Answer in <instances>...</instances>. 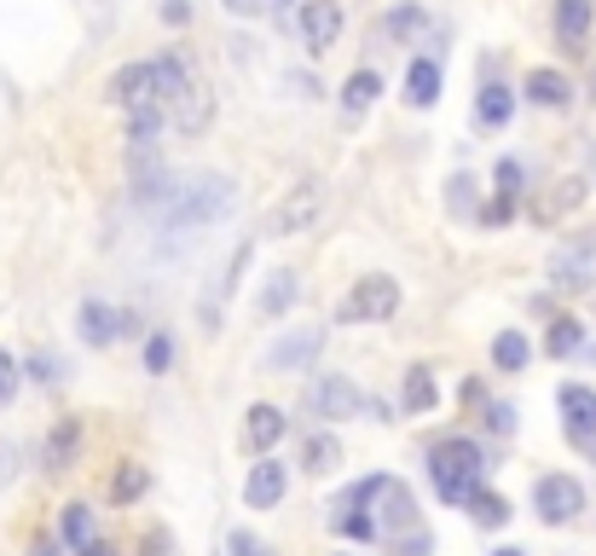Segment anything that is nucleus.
<instances>
[{
  "instance_id": "nucleus-16",
  "label": "nucleus",
  "mask_w": 596,
  "mask_h": 556,
  "mask_svg": "<svg viewBox=\"0 0 596 556\" xmlns=\"http://www.w3.org/2000/svg\"><path fill=\"white\" fill-rule=\"evenodd\" d=\"M590 267H596V238H585L579 249H562L551 272H556L562 290H585V285H590Z\"/></svg>"
},
{
  "instance_id": "nucleus-33",
  "label": "nucleus",
  "mask_w": 596,
  "mask_h": 556,
  "mask_svg": "<svg viewBox=\"0 0 596 556\" xmlns=\"http://www.w3.org/2000/svg\"><path fill=\"white\" fill-rule=\"evenodd\" d=\"M470 516H475V527H504L510 522V504L499 493H475L470 498Z\"/></svg>"
},
{
  "instance_id": "nucleus-17",
  "label": "nucleus",
  "mask_w": 596,
  "mask_h": 556,
  "mask_svg": "<svg viewBox=\"0 0 596 556\" xmlns=\"http://www.w3.org/2000/svg\"><path fill=\"white\" fill-rule=\"evenodd\" d=\"M590 35V0H556V41L574 53Z\"/></svg>"
},
{
  "instance_id": "nucleus-13",
  "label": "nucleus",
  "mask_w": 596,
  "mask_h": 556,
  "mask_svg": "<svg viewBox=\"0 0 596 556\" xmlns=\"http://www.w3.org/2000/svg\"><path fill=\"white\" fill-rule=\"evenodd\" d=\"M562 418H567V435H574V441H590L596 435V389L567 383L562 389Z\"/></svg>"
},
{
  "instance_id": "nucleus-46",
  "label": "nucleus",
  "mask_w": 596,
  "mask_h": 556,
  "mask_svg": "<svg viewBox=\"0 0 596 556\" xmlns=\"http://www.w3.org/2000/svg\"><path fill=\"white\" fill-rule=\"evenodd\" d=\"M82 556H116V550H111V545H88Z\"/></svg>"
},
{
  "instance_id": "nucleus-35",
  "label": "nucleus",
  "mask_w": 596,
  "mask_h": 556,
  "mask_svg": "<svg viewBox=\"0 0 596 556\" xmlns=\"http://www.w3.org/2000/svg\"><path fill=\"white\" fill-rule=\"evenodd\" d=\"M226 556H267V545L255 539V534H244V527H232V534H226Z\"/></svg>"
},
{
  "instance_id": "nucleus-41",
  "label": "nucleus",
  "mask_w": 596,
  "mask_h": 556,
  "mask_svg": "<svg viewBox=\"0 0 596 556\" xmlns=\"http://www.w3.org/2000/svg\"><path fill=\"white\" fill-rule=\"evenodd\" d=\"M481 220H492V226L510 220V197H499V204H486V209H481Z\"/></svg>"
},
{
  "instance_id": "nucleus-15",
  "label": "nucleus",
  "mask_w": 596,
  "mask_h": 556,
  "mask_svg": "<svg viewBox=\"0 0 596 556\" xmlns=\"http://www.w3.org/2000/svg\"><path fill=\"white\" fill-rule=\"evenodd\" d=\"M284 412L278 406H249V418H244V446L249 452H267V446H278L284 441Z\"/></svg>"
},
{
  "instance_id": "nucleus-29",
  "label": "nucleus",
  "mask_w": 596,
  "mask_h": 556,
  "mask_svg": "<svg viewBox=\"0 0 596 556\" xmlns=\"http://www.w3.org/2000/svg\"><path fill=\"white\" fill-rule=\"evenodd\" d=\"M64 545H70L75 556H82L88 545H99V539H93V511H88V504H70V511H64Z\"/></svg>"
},
{
  "instance_id": "nucleus-11",
  "label": "nucleus",
  "mask_w": 596,
  "mask_h": 556,
  "mask_svg": "<svg viewBox=\"0 0 596 556\" xmlns=\"http://www.w3.org/2000/svg\"><path fill=\"white\" fill-rule=\"evenodd\" d=\"M284 493H290V470H284L278 459L249 464V475H244V504H249V511H273Z\"/></svg>"
},
{
  "instance_id": "nucleus-43",
  "label": "nucleus",
  "mask_w": 596,
  "mask_h": 556,
  "mask_svg": "<svg viewBox=\"0 0 596 556\" xmlns=\"http://www.w3.org/2000/svg\"><path fill=\"white\" fill-rule=\"evenodd\" d=\"M163 18H168V23H186V18H192V7H186V0H168Z\"/></svg>"
},
{
  "instance_id": "nucleus-19",
  "label": "nucleus",
  "mask_w": 596,
  "mask_h": 556,
  "mask_svg": "<svg viewBox=\"0 0 596 556\" xmlns=\"http://www.w3.org/2000/svg\"><path fill=\"white\" fill-rule=\"evenodd\" d=\"M296 301H301V278H296V272H273L267 290H261V313H267V319H284Z\"/></svg>"
},
{
  "instance_id": "nucleus-4",
  "label": "nucleus",
  "mask_w": 596,
  "mask_h": 556,
  "mask_svg": "<svg viewBox=\"0 0 596 556\" xmlns=\"http://www.w3.org/2000/svg\"><path fill=\"white\" fill-rule=\"evenodd\" d=\"M353 504H359V511L371 504V516H377L382 534H405V527H418V498H411V487L400 482V475H371V482H359Z\"/></svg>"
},
{
  "instance_id": "nucleus-2",
  "label": "nucleus",
  "mask_w": 596,
  "mask_h": 556,
  "mask_svg": "<svg viewBox=\"0 0 596 556\" xmlns=\"http://www.w3.org/2000/svg\"><path fill=\"white\" fill-rule=\"evenodd\" d=\"M429 475H434L440 498L470 504V498L481 493V446H475V441H463V435L440 441V446L429 452Z\"/></svg>"
},
{
  "instance_id": "nucleus-14",
  "label": "nucleus",
  "mask_w": 596,
  "mask_h": 556,
  "mask_svg": "<svg viewBox=\"0 0 596 556\" xmlns=\"http://www.w3.org/2000/svg\"><path fill=\"white\" fill-rule=\"evenodd\" d=\"M122 331H127V319L111 308V301H82V342H93V348H111Z\"/></svg>"
},
{
  "instance_id": "nucleus-32",
  "label": "nucleus",
  "mask_w": 596,
  "mask_h": 556,
  "mask_svg": "<svg viewBox=\"0 0 596 556\" xmlns=\"http://www.w3.org/2000/svg\"><path fill=\"white\" fill-rule=\"evenodd\" d=\"M579 342H585V325L579 319H556L551 325V342H544V348H551L556 360H567V353H579Z\"/></svg>"
},
{
  "instance_id": "nucleus-30",
  "label": "nucleus",
  "mask_w": 596,
  "mask_h": 556,
  "mask_svg": "<svg viewBox=\"0 0 596 556\" xmlns=\"http://www.w3.org/2000/svg\"><path fill=\"white\" fill-rule=\"evenodd\" d=\"M145 487H151V470H145V464H122L116 482H111V498H116V504H134Z\"/></svg>"
},
{
  "instance_id": "nucleus-5",
  "label": "nucleus",
  "mask_w": 596,
  "mask_h": 556,
  "mask_svg": "<svg viewBox=\"0 0 596 556\" xmlns=\"http://www.w3.org/2000/svg\"><path fill=\"white\" fill-rule=\"evenodd\" d=\"M400 313V278L388 272H371L359 278V285L342 296V308H336V325H382Z\"/></svg>"
},
{
  "instance_id": "nucleus-24",
  "label": "nucleus",
  "mask_w": 596,
  "mask_h": 556,
  "mask_svg": "<svg viewBox=\"0 0 596 556\" xmlns=\"http://www.w3.org/2000/svg\"><path fill=\"white\" fill-rule=\"evenodd\" d=\"M527 360H533V342L522 331H499V342H492V365L499 371H527Z\"/></svg>"
},
{
  "instance_id": "nucleus-44",
  "label": "nucleus",
  "mask_w": 596,
  "mask_h": 556,
  "mask_svg": "<svg viewBox=\"0 0 596 556\" xmlns=\"http://www.w3.org/2000/svg\"><path fill=\"white\" fill-rule=\"evenodd\" d=\"M232 12H244V18H255V12H267V0H226Z\"/></svg>"
},
{
  "instance_id": "nucleus-18",
  "label": "nucleus",
  "mask_w": 596,
  "mask_h": 556,
  "mask_svg": "<svg viewBox=\"0 0 596 556\" xmlns=\"http://www.w3.org/2000/svg\"><path fill=\"white\" fill-rule=\"evenodd\" d=\"M522 87H527V99H533V105H551V111L574 99V82H567L562 70H544V64H538V70H527V82H522Z\"/></svg>"
},
{
  "instance_id": "nucleus-28",
  "label": "nucleus",
  "mask_w": 596,
  "mask_h": 556,
  "mask_svg": "<svg viewBox=\"0 0 596 556\" xmlns=\"http://www.w3.org/2000/svg\"><path fill=\"white\" fill-rule=\"evenodd\" d=\"M475 116L486 122V128H504V122L515 116V93H510V87H499V82H492V87L481 93V105H475Z\"/></svg>"
},
{
  "instance_id": "nucleus-7",
  "label": "nucleus",
  "mask_w": 596,
  "mask_h": 556,
  "mask_svg": "<svg viewBox=\"0 0 596 556\" xmlns=\"http://www.w3.org/2000/svg\"><path fill=\"white\" fill-rule=\"evenodd\" d=\"M533 511L551 527H562V522H574L585 511V487L574 482V475H544V482L533 487Z\"/></svg>"
},
{
  "instance_id": "nucleus-25",
  "label": "nucleus",
  "mask_w": 596,
  "mask_h": 556,
  "mask_svg": "<svg viewBox=\"0 0 596 556\" xmlns=\"http://www.w3.org/2000/svg\"><path fill=\"white\" fill-rule=\"evenodd\" d=\"M377 93H382V75H377V70H353L348 82H342V105H348V111H371Z\"/></svg>"
},
{
  "instance_id": "nucleus-21",
  "label": "nucleus",
  "mask_w": 596,
  "mask_h": 556,
  "mask_svg": "<svg viewBox=\"0 0 596 556\" xmlns=\"http://www.w3.org/2000/svg\"><path fill=\"white\" fill-rule=\"evenodd\" d=\"M75 446H82V423H75V418H64L59 429H53V435H47V470H70L75 464Z\"/></svg>"
},
{
  "instance_id": "nucleus-10",
  "label": "nucleus",
  "mask_w": 596,
  "mask_h": 556,
  "mask_svg": "<svg viewBox=\"0 0 596 556\" xmlns=\"http://www.w3.org/2000/svg\"><path fill=\"white\" fill-rule=\"evenodd\" d=\"M579 204H585V181H579V174H567V181H551V186H544V192L533 197V209H527V215H533L538 226H562Z\"/></svg>"
},
{
  "instance_id": "nucleus-37",
  "label": "nucleus",
  "mask_w": 596,
  "mask_h": 556,
  "mask_svg": "<svg viewBox=\"0 0 596 556\" xmlns=\"http://www.w3.org/2000/svg\"><path fill=\"white\" fill-rule=\"evenodd\" d=\"M499 192H504V197H522V163H515V157L499 163Z\"/></svg>"
},
{
  "instance_id": "nucleus-34",
  "label": "nucleus",
  "mask_w": 596,
  "mask_h": 556,
  "mask_svg": "<svg viewBox=\"0 0 596 556\" xmlns=\"http://www.w3.org/2000/svg\"><path fill=\"white\" fill-rule=\"evenodd\" d=\"M140 556H179V545H174L168 527H151V534L140 539Z\"/></svg>"
},
{
  "instance_id": "nucleus-39",
  "label": "nucleus",
  "mask_w": 596,
  "mask_h": 556,
  "mask_svg": "<svg viewBox=\"0 0 596 556\" xmlns=\"http://www.w3.org/2000/svg\"><path fill=\"white\" fill-rule=\"evenodd\" d=\"M429 550H434L429 534H405V539H400V556H429Z\"/></svg>"
},
{
  "instance_id": "nucleus-6",
  "label": "nucleus",
  "mask_w": 596,
  "mask_h": 556,
  "mask_svg": "<svg viewBox=\"0 0 596 556\" xmlns=\"http://www.w3.org/2000/svg\"><path fill=\"white\" fill-rule=\"evenodd\" d=\"M319 348H325V331H319V325H296V331H284V337L261 353V365H267V371H278V377H290V371H314Z\"/></svg>"
},
{
  "instance_id": "nucleus-3",
  "label": "nucleus",
  "mask_w": 596,
  "mask_h": 556,
  "mask_svg": "<svg viewBox=\"0 0 596 556\" xmlns=\"http://www.w3.org/2000/svg\"><path fill=\"white\" fill-rule=\"evenodd\" d=\"M325 204H330L325 181H319V174H307V181H296V186L267 209V226H261V233H267V238H301V233H314L319 215H325Z\"/></svg>"
},
{
  "instance_id": "nucleus-45",
  "label": "nucleus",
  "mask_w": 596,
  "mask_h": 556,
  "mask_svg": "<svg viewBox=\"0 0 596 556\" xmlns=\"http://www.w3.org/2000/svg\"><path fill=\"white\" fill-rule=\"evenodd\" d=\"M30 556H59V550H53V539H35V550H30Z\"/></svg>"
},
{
  "instance_id": "nucleus-27",
  "label": "nucleus",
  "mask_w": 596,
  "mask_h": 556,
  "mask_svg": "<svg viewBox=\"0 0 596 556\" xmlns=\"http://www.w3.org/2000/svg\"><path fill=\"white\" fill-rule=\"evenodd\" d=\"M423 30H429V12L423 7H394V12L382 18V35L388 41H411V35H423Z\"/></svg>"
},
{
  "instance_id": "nucleus-12",
  "label": "nucleus",
  "mask_w": 596,
  "mask_h": 556,
  "mask_svg": "<svg viewBox=\"0 0 596 556\" xmlns=\"http://www.w3.org/2000/svg\"><path fill=\"white\" fill-rule=\"evenodd\" d=\"M336 35H342V7H336V0H307L301 7V41L314 47V53H325V47H336Z\"/></svg>"
},
{
  "instance_id": "nucleus-9",
  "label": "nucleus",
  "mask_w": 596,
  "mask_h": 556,
  "mask_svg": "<svg viewBox=\"0 0 596 556\" xmlns=\"http://www.w3.org/2000/svg\"><path fill=\"white\" fill-rule=\"evenodd\" d=\"M307 406H314L319 418H359V406H366V394H359V383L353 377H342V371H330V377H319L314 383V394H307Z\"/></svg>"
},
{
  "instance_id": "nucleus-42",
  "label": "nucleus",
  "mask_w": 596,
  "mask_h": 556,
  "mask_svg": "<svg viewBox=\"0 0 596 556\" xmlns=\"http://www.w3.org/2000/svg\"><path fill=\"white\" fill-rule=\"evenodd\" d=\"M492 429H499V435H510V429H515V412H510V406H492Z\"/></svg>"
},
{
  "instance_id": "nucleus-20",
  "label": "nucleus",
  "mask_w": 596,
  "mask_h": 556,
  "mask_svg": "<svg viewBox=\"0 0 596 556\" xmlns=\"http://www.w3.org/2000/svg\"><path fill=\"white\" fill-rule=\"evenodd\" d=\"M434 99H440V64L434 59H418V64H411L405 70V105H434Z\"/></svg>"
},
{
  "instance_id": "nucleus-40",
  "label": "nucleus",
  "mask_w": 596,
  "mask_h": 556,
  "mask_svg": "<svg viewBox=\"0 0 596 556\" xmlns=\"http://www.w3.org/2000/svg\"><path fill=\"white\" fill-rule=\"evenodd\" d=\"M12 470H18V446L0 441V482H12Z\"/></svg>"
},
{
  "instance_id": "nucleus-47",
  "label": "nucleus",
  "mask_w": 596,
  "mask_h": 556,
  "mask_svg": "<svg viewBox=\"0 0 596 556\" xmlns=\"http://www.w3.org/2000/svg\"><path fill=\"white\" fill-rule=\"evenodd\" d=\"M492 556H527V550H515V545H504V550H492Z\"/></svg>"
},
{
  "instance_id": "nucleus-36",
  "label": "nucleus",
  "mask_w": 596,
  "mask_h": 556,
  "mask_svg": "<svg viewBox=\"0 0 596 556\" xmlns=\"http://www.w3.org/2000/svg\"><path fill=\"white\" fill-rule=\"evenodd\" d=\"M168 360H174V342L168 337H151L145 342V371H168Z\"/></svg>"
},
{
  "instance_id": "nucleus-8",
  "label": "nucleus",
  "mask_w": 596,
  "mask_h": 556,
  "mask_svg": "<svg viewBox=\"0 0 596 556\" xmlns=\"http://www.w3.org/2000/svg\"><path fill=\"white\" fill-rule=\"evenodd\" d=\"M157 99V59H140V64H122L111 82H105V105H122V111H134V105H151Z\"/></svg>"
},
{
  "instance_id": "nucleus-26",
  "label": "nucleus",
  "mask_w": 596,
  "mask_h": 556,
  "mask_svg": "<svg viewBox=\"0 0 596 556\" xmlns=\"http://www.w3.org/2000/svg\"><path fill=\"white\" fill-rule=\"evenodd\" d=\"M434 400H440L434 371H429V365H411V371H405V412H434Z\"/></svg>"
},
{
  "instance_id": "nucleus-1",
  "label": "nucleus",
  "mask_w": 596,
  "mask_h": 556,
  "mask_svg": "<svg viewBox=\"0 0 596 556\" xmlns=\"http://www.w3.org/2000/svg\"><path fill=\"white\" fill-rule=\"evenodd\" d=\"M232 209H238V186H232L226 174H197V181L168 192L163 226H168V233H203V226L226 220Z\"/></svg>"
},
{
  "instance_id": "nucleus-38",
  "label": "nucleus",
  "mask_w": 596,
  "mask_h": 556,
  "mask_svg": "<svg viewBox=\"0 0 596 556\" xmlns=\"http://www.w3.org/2000/svg\"><path fill=\"white\" fill-rule=\"evenodd\" d=\"M12 389H18V360H12L7 348H0V406L12 400Z\"/></svg>"
},
{
  "instance_id": "nucleus-31",
  "label": "nucleus",
  "mask_w": 596,
  "mask_h": 556,
  "mask_svg": "<svg viewBox=\"0 0 596 556\" xmlns=\"http://www.w3.org/2000/svg\"><path fill=\"white\" fill-rule=\"evenodd\" d=\"M301 464L314 470V475H325V470H336V464H342V446H336V435H314V441H307Z\"/></svg>"
},
{
  "instance_id": "nucleus-22",
  "label": "nucleus",
  "mask_w": 596,
  "mask_h": 556,
  "mask_svg": "<svg viewBox=\"0 0 596 556\" xmlns=\"http://www.w3.org/2000/svg\"><path fill=\"white\" fill-rule=\"evenodd\" d=\"M163 122H168V105H163V99L134 105V111H127V140H134V145H151V140L163 134Z\"/></svg>"
},
{
  "instance_id": "nucleus-23",
  "label": "nucleus",
  "mask_w": 596,
  "mask_h": 556,
  "mask_svg": "<svg viewBox=\"0 0 596 556\" xmlns=\"http://www.w3.org/2000/svg\"><path fill=\"white\" fill-rule=\"evenodd\" d=\"M174 128L179 134H197V128H209V87H192L186 99H179V105H174Z\"/></svg>"
}]
</instances>
